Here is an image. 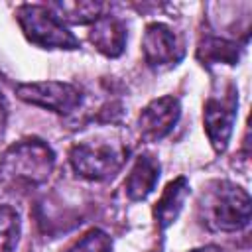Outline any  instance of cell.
<instances>
[{
	"mask_svg": "<svg viewBox=\"0 0 252 252\" xmlns=\"http://www.w3.org/2000/svg\"><path fill=\"white\" fill-rule=\"evenodd\" d=\"M20 240V215L10 205H0V252H16Z\"/></svg>",
	"mask_w": 252,
	"mask_h": 252,
	"instance_id": "13",
	"label": "cell"
},
{
	"mask_svg": "<svg viewBox=\"0 0 252 252\" xmlns=\"http://www.w3.org/2000/svg\"><path fill=\"white\" fill-rule=\"evenodd\" d=\"M142 53L152 69H167L181 61L183 45L169 26L161 22H152L144 30Z\"/></svg>",
	"mask_w": 252,
	"mask_h": 252,
	"instance_id": "7",
	"label": "cell"
},
{
	"mask_svg": "<svg viewBox=\"0 0 252 252\" xmlns=\"http://www.w3.org/2000/svg\"><path fill=\"white\" fill-rule=\"evenodd\" d=\"M199 215L211 230H242L250 222V195L236 183L211 181L201 193Z\"/></svg>",
	"mask_w": 252,
	"mask_h": 252,
	"instance_id": "1",
	"label": "cell"
},
{
	"mask_svg": "<svg viewBox=\"0 0 252 252\" xmlns=\"http://www.w3.org/2000/svg\"><path fill=\"white\" fill-rule=\"evenodd\" d=\"M187 197H189V183L185 177H177L165 185L161 197L154 207V217L159 228H167L177 220Z\"/></svg>",
	"mask_w": 252,
	"mask_h": 252,
	"instance_id": "11",
	"label": "cell"
},
{
	"mask_svg": "<svg viewBox=\"0 0 252 252\" xmlns=\"http://www.w3.org/2000/svg\"><path fill=\"white\" fill-rule=\"evenodd\" d=\"M55 167V152L39 138L12 144L0 158V181L16 187H37L45 183Z\"/></svg>",
	"mask_w": 252,
	"mask_h": 252,
	"instance_id": "2",
	"label": "cell"
},
{
	"mask_svg": "<svg viewBox=\"0 0 252 252\" xmlns=\"http://www.w3.org/2000/svg\"><path fill=\"white\" fill-rule=\"evenodd\" d=\"M63 252H112V240L104 230L91 228Z\"/></svg>",
	"mask_w": 252,
	"mask_h": 252,
	"instance_id": "14",
	"label": "cell"
},
{
	"mask_svg": "<svg viewBox=\"0 0 252 252\" xmlns=\"http://www.w3.org/2000/svg\"><path fill=\"white\" fill-rule=\"evenodd\" d=\"M89 39L102 55L118 57L126 47V28L114 16H100L93 24L89 32Z\"/></svg>",
	"mask_w": 252,
	"mask_h": 252,
	"instance_id": "10",
	"label": "cell"
},
{
	"mask_svg": "<svg viewBox=\"0 0 252 252\" xmlns=\"http://www.w3.org/2000/svg\"><path fill=\"white\" fill-rule=\"evenodd\" d=\"M16 96L28 104L47 108L57 114H71L83 100L81 91L63 81H33L16 87Z\"/></svg>",
	"mask_w": 252,
	"mask_h": 252,
	"instance_id": "5",
	"label": "cell"
},
{
	"mask_svg": "<svg viewBox=\"0 0 252 252\" xmlns=\"http://www.w3.org/2000/svg\"><path fill=\"white\" fill-rule=\"evenodd\" d=\"M126 152L110 142H81L69 152L73 171L91 181H104L120 171Z\"/></svg>",
	"mask_w": 252,
	"mask_h": 252,
	"instance_id": "4",
	"label": "cell"
},
{
	"mask_svg": "<svg viewBox=\"0 0 252 252\" xmlns=\"http://www.w3.org/2000/svg\"><path fill=\"white\" fill-rule=\"evenodd\" d=\"M159 179V161L154 154H140L124 181V189L130 201H144Z\"/></svg>",
	"mask_w": 252,
	"mask_h": 252,
	"instance_id": "9",
	"label": "cell"
},
{
	"mask_svg": "<svg viewBox=\"0 0 252 252\" xmlns=\"http://www.w3.org/2000/svg\"><path fill=\"white\" fill-rule=\"evenodd\" d=\"M189 252H222L219 246H215V244H207V246H199V248H193V250H189Z\"/></svg>",
	"mask_w": 252,
	"mask_h": 252,
	"instance_id": "16",
	"label": "cell"
},
{
	"mask_svg": "<svg viewBox=\"0 0 252 252\" xmlns=\"http://www.w3.org/2000/svg\"><path fill=\"white\" fill-rule=\"evenodd\" d=\"M238 108V96L234 87H228L222 94H213L207 98L203 108V124L207 138L217 154L224 152L232 134L234 118Z\"/></svg>",
	"mask_w": 252,
	"mask_h": 252,
	"instance_id": "6",
	"label": "cell"
},
{
	"mask_svg": "<svg viewBox=\"0 0 252 252\" xmlns=\"http://www.w3.org/2000/svg\"><path fill=\"white\" fill-rule=\"evenodd\" d=\"M181 114L179 98L165 94L150 100L138 116V132L146 142H158L165 138L177 124Z\"/></svg>",
	"mask_w": 252,
	"mask_h": 252,
	"instance_id": "8",
	"label": "cell"
},
{
	"mask_svg": "<svg viewBox=\"0 0 252 252\" xmlns=\"http://www.w3.org/2000/svg\"><path fill=\"white\" fill-rule=\"evenodd\" d=\"M199 53H205V59L209 61H224V63H236L238 53H236V45L228 43L224 39H207L203 43V47L199 49Z\"/></svg>",
	"mask_w": 252,
	"mask_h": 252,
	"instance_id": "15",
	"label": "cell"
},
{
	"mask_svg": "<svg viewBox=\"0 0 252 252\" xmlns=\"http://www.w3.org/2000/svg\"><path fill=\"white\" fill-rule=\"evenodd\" d=\"M16 20L26 39L41 49H79L81 41L69 28L41 4H22L16 8Z\"/></svg>",
	"mask_w": 252,
	"mask_h": 252,
	"instance_id": "3",
	"label": "cell"
},
{
	"mask_svg": "<svg viewBox=\"0 0 252 252\" xmlns=\"http://www.w3.org/2000/svg\"><path fill=\"white\" fill-rule=\"evenodd\" d=\"M47 8L67 24H94L102 16V4L93 0H73V2H51Z\"/></svg>",
	"mask_w": 252,
	"mask_h": 252,
	"instance_id": "12",
	"label": "cell"
}]
</instances>
